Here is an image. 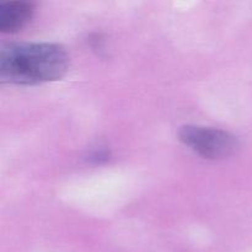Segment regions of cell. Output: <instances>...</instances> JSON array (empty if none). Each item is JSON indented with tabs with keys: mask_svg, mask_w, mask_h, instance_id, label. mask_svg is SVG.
Instances as JSON below:
<instances>
[{
	"mask_svg": "<svg viewBox=\"0 0 252 252\" xmlns=\"http://www.w3.org/2000/svg\"><path fill=\"white\" fill-rule=\"evenodd\" d=\"M33 14L34 4L31 1H0V31L4 33L21 31Z\"/></svg>",
	"mask_w": 252,
	"mask_h": 252,
	"instance_id": "3957f363",
	"label": "cell"
},
{
	"mask_svg": "<svg viewBox=\"0 0 252 252\" xmlns=\"http://www.w3.org/2000/svg\"><path fill=\"white\" fill-rule=\"evenodd\" d=\"M69 56L57 43H15L0 51V79L16 85H37L63 78Z\"/></svg>",
	"mask_w": 252,
	"mask_h": 252,
	"instance_id": "6da1fadb",
	"label": "cell"
},
{
	"mask_svg": "<svg viewBox=\"0 0 252 252\" xmlns=\"http://www.w3.org/2000/svg\"><path fill=\"white\" fill-rule=\"evenodd\" d=\"M179 138L185 145L206 159H223L233 155L239 148L235 135L223 129L203 126H182Z\"/></svg>",
	"mask_w": 252,
	"mask_h": 252,
	"instance_id": "7a4b0ae2",
	"label": "cell"
}]
</instances>
